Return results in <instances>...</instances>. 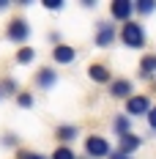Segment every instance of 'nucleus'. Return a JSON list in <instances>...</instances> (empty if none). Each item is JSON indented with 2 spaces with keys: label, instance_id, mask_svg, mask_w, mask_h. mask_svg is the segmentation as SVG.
<instances>
[{
  "label": "nucleus",
  "instance_id": "f257e3e1",
  "mask_svg": "<svg viewBox=\"0 0 156 159\" xmlns=\"http://www.w3.org/2000/svg\"><path fill=\"white\" fill-rule=\"evenodd\" d=\"M121 39H123V44L126 47H131V49H140L145 47V30H142V25L140 22H123V30H121Z\"/></svg>",
  "mask_w": 156,
  "mask_h": 159
},
{
  "label": "nucleus",
  "instance_id": "f03ea898",
  "mask_svg": "<svg viewBox=\"0 0 156 159\" xmlns=\"http://www.w3.org/2000/svg\"><path fill=\"white\" fill-rule=\"evenodd\" d=\"M6 36H8V41H14V44H22V41H28V36H30V25L25 22V19H11L8 22V28H6Z\"/></svg>",
  "mask_w": 156,
  "mask_h": 159
},
{
  "label": "nucleus",
  "instance_id": "7ed1b4c3",
  "mask_svg": "<svg viewBox=\"0 0 156 159\" xmlns=\"http://www.w3.org/2000/svg\"><path fill=\"white\" fill-rule=\"evenodd\" d=\"M85 151H88V159H101V157H109L112 154L109 151V143L104 137H99V134H91L85 140Z\"/></svg>",
  "mask_w": 156,
  "mask_h": 159
},
{
  "label": "nucleus",
  "instance_id": "20e7f679",
  "mask_svg": "<svg viewBox=\"0 0 156 159\" xmlns=\"http://www.w3.org/2000/svg\"><path fill=\"white\" fill-rule=\"evenodd\" d=\"M151 110V99L148 96H129L126 102V118L129 115H148Z\"/></svg>",
  "mask_w": 156,
  "mask_h": 159
},
{
  "label": "nucleus",
  "instance_id": "39448f33",
  "mask_svg": "<svg viewBox=\"0 0 156 159\" xmlns=\"http://www.w3.org/2000/svg\"><path fill=\"white\" fill-rule=\"evenodd\" d=\"M131 8H134V3H131V0H112V6H109V14L115 16V19H121V22H129Z\"/></svg>",
  "mask_w": 156,
  "mask_h": 159
},
{
  "label": "nucleus",
  "instance_id": "423d86ee",
  "mask_svg": "<svg viewBox=\"0 0 156 159\" xmlns=\"http://www.w3.org/2000/svg\"><path fill=\"white\" fill-rule=\"evenodd\" d=\"M115 41V25L112 22H99V33H96V47H109Z\"/></svg>",
  "mask_w": 156,
  "mask_h": 159
},
{
  "label": "nucleus",
  "instance_id": "0eeeda50",
  "mask_svg": "<svg viewBox=\"0 0 156 159\" xmlns=\"http://www.w3.org/2000/svg\"><path fill=\"white\" fill-rule=\"evenodd\" d=\"M74 58H77V49L71 44H58L52 49V61L55 63H74Z\"/></svg>",
  "mask_w": 156,
  "mask_h": 159
},
{
  "label": "nucleus",
  "instance_id": "6e6552de",
  "mask_svg": "<svg viewBox=\"0 0 156 159\" xmlns=\"http://www.w3.org/2000/svg\"><path fill=\"white\" fill-rule=\"evenodd\" d=\"M55 82H58V71H55V69H41V71L36 74V85L44 88V91H49Z\"/></svg>",
  "mask_w": 156,
  "mask_h": 159
},
{
  "label": "nucleus",
  "instance_id": "1a4fd4ad",
  "mask_svg": "<svg viewBox=\"0 0 156 159\" xmlns=\"http://www.w3.org/2000/svg\"><path fill=\"white\" fill-rule=\"evenodd\" d=\"M118 140H121L118 151H121V154H126V157H129L131 151H137V148L142 145V140L137 137V134H131V132H129V134H123V137H118Z\"/></svg>",
  "mask_w": 156,
  "mask_h": 159
},
{
  "label": "nucleus",
  "instance_id": "9d476101",
  "mask_svg": "<svg viewBox=\"0 0 156 159\" xmlns=\"http://www.w3.org/2000/svg\"><path fill=\"white\" fill-rule=\"evenodd\" d=\"M88 77L93 82H109V69L104 63H91L88 66Z\"/></svg>",
  "mask_w": 156,
  "mask_h": 159
},
{
  "label": "nucleus",
  "instance_id": "9b49d317",
  "mask_svg": "<svg viewBox=\"0 0 156 159\" xmlns=\"http://www.w3.org/2000/svg\"><path fill=\"white\" fill-rule=\"evenodd\" d=\"M109 93L115 96V99L131 96V82H129V80H115V82H112V88H109Z\"/></svg>",
  "mask_w": 156,
  "mask_h": 159
},
{
  "label": "nucleus",
  "instance_id": "f8f14e48",
  "mask_svg": "<svg viewBox=\"0 0 156 159\" xmlns=\"http://www.w3.org/2000/svg\"><path fill=\"white\" fill-rule=\"evenodd\" d=\"M154 71H156V55H145L140 61V74L142 77H151Z\"/></svg>",
  "mask_w": 156,
  "mask_h": 159
},
{
  "label": "nucleus",
  "instance_id": "ddd939ff",
  "mask_svg": "<svg viewBox=\"0 0 156 159\" xmlns=\"http://www.w3.org/2000/svg\"><path fill=\"white\" fill-rule=\"evenodd\" d=\"M55 137L60 140V143H69V140H74L77 137V126H58V132H55Z\"/></svg>",
  "mask_w": 156,
  "mask_h": 159
},
{
  "label": "nucleus",
  "instance_id": "4468645a",
  "mask_svg": "<svg viewBox=\"0 0 156 159\" xmlns=\"http://www.w3.org/2000/svg\"><path fill=\"white\" fill-rule=\"evenodd\" d=\"M112 126H115V134H118V137H123V134H129V118H126V115H115Z\"/></svg>",
  "mask_w": 156,
  "mask_h": 159
},
{
  "label": "nucleus",
  "instance_id": "2eb2a0df",
  "mask_svg": "<svg viewBox=\"0 0 156 159\" xmlns=\"http://www.w3.org/2000/svg\"><path fill=\"white\" fill-rule=\"evenodd\" d=\"M154 8H156V3H154V0H137V6H134L131 11H137V14H151Z\"/></svg>",
  "mask_w": 156,
  "mask_h": 159
},
{
  "label": "nucleus",
  "instance_id": "dca6fc26",
  "mask_svg": "<svg viewBox=\"0 0 156 159\" xmlns=\"http://www.w3.org/2000/svg\"><path fill=\"white\" fill-rule=\"evenodd\" d=\"M33 58H36V52H33V47H22L19 52H16V63H30Z\"/></svg>",
  "mask_w": 156,
  "mask_h": 159
},
{
  "label": "nucleus",
  "instance_id": "f3484780",
  "mask_svg": "<svg viewBox=\"0 0 156 159\" xmlns=\"http://www.w3.org/2000/svg\"><path fill=\"white\" fill-rule=\"evenodd\" d=\"M52 159H77V157H74V151H71L69 145H60V148L52 154Z\"/></svg>",
  "mask_w": 156,
  "mask_h": 159
},
{
  "label": "nucleus",
  "instance_id": "a211bd4d",
  "mask_svg": "<svg viewBox=\"0 0 156 159\" xmlns=\"http://www.w3.org/2000/svg\"><path fill=\"white\" fill-rule=\"evenodd\" d=\"M8 93H16V82L14 80H6V82H0V99Z\"/></svg>",
  "mask_w": 156,
  "mask_h": 159
},
{
  "label": "nucleus",
  "instance_id": "6ab92c4d",
  "mask_svg": "<svg viewBox=\"0 0 156 159\" xmlns=\"http://www.w3.org/2000/svg\"><path fill=\"white\" fill-rule=\"evenodd\" d=\"M16 159H47L44 154H36V151H19Z\"/></svg>",
  "mask_w": 156,
  "mask_h": 159
},
{
  "label": "nucleus",
  "instance_id": "aec40b11",
  "mask_svg": "<svg viewBox=\"0 0 156 159\" xmlns=\"http://www.w3.org/2000/svg\"><path fill=\"white\" fill-rule=\"evenodd\" d=\"M16 104H19V107H30V104H33V96L30 93H19V96H16Z\"/></svg>",
  "mask_w": 156,
  "mask_h": 159
},
{
  "label": "nucleus",
  "instance_id": "412c9836",
  "mask_svg": "<svg viewBox=\"0 0 156 159\" xmlns=\"http://www.w3.org/2000/svg\"><path fill=\"white\" fill-rule=\"evenodd\" d=\"M148 124H151V129L156 132V107H151V110H148Z\"/></svg>",
  "mask_w": 156,
  "mask_h": 159
},
{
  "label": "nucleus",
  "instance_id": "4be33fe9",
  "mask_svg": "<svg viewBox=\"0 0 156 159\" xmlns=\"http://www.w3.org/2000/svg\"><path fill=\"white\" fill-rule=\"evenodd\" d=\"M3 145H16V137L14 134H3Z\"/></svg>",
  "mask_w": 156,
  "mask_h": 159
},
{
  "label": "nucleus",
  "instance_id": "5701e85b",
  "mask_svg": "<svg viewBox=\"0 0 156 159\" xmlns=\"http://www.w3.org/2000/svg\"><path fill=\"white\" fill-rule=\"evenodd\" d=\"M47 8H52V11H58V8H63V3H58V0H52V3H49V0H47Z\"/></svg>",
  "mask_w": 156,
  "mask_h": 159
},
{
  "label": "nucleus",
  "instance_id": "b1692460",
  "mask_svg": "<svg viewBox=\"0 0 156 159\" xmlns=\"http://www.w3.org/2000/svg\"><path fill=\"white\" fill-rule=\"evenodd\" d=\"M109 159H129L126 154H121V151H115V154H109Z\"/></svg>",
  "mask_w": 156,
  "mask_h": 159
}]
</instances>
